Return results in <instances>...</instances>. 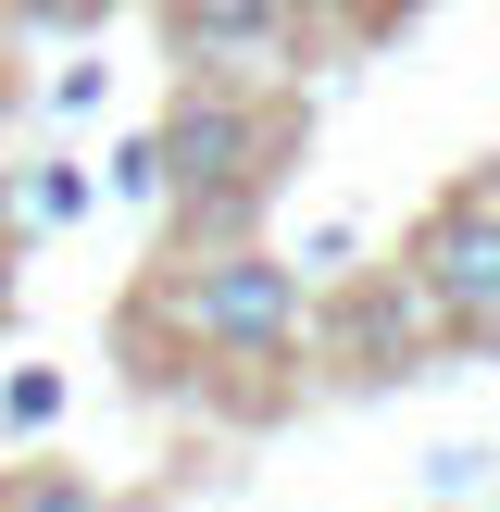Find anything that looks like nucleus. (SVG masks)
<instances>
[{"mask_svg": "<svg viewBox=\"0 0 500 512\" xmlns=\"http://www.w3.org/2000/svg\"><path fill=\"white\" fill-rule=\"evenodd\" d=\"M175 325H188V350H213V363H288L300 338V275L275 263V250H188L175 263Z\"/></svg>", "mask_w": 500, "mask_h": 512, "instance_id": "obj_1", "label": "nucleus"}, {"mask_svg": "<svg viewBox=\"0 0 500 512\" xmlns=\"http://www.w3.org/2000/svg\"><path fill=\"white\" fill-rule=\"evenodd\" d=\"M413 300L463 338H500V188H463L413 225Z\"/></svg>", "mask_w": 500, "mask_h": 512, "instance_id": "obj_2", "label": "nucleus"}, {"mask_svg": "<svg viewBox=\"0 0 500 512\" xmlns=\"http://www.w3.org/2000/svg\"><path fill=\"white\" fill-rule=\"evenodd\" d=\"M288 13L300 0H175V38L188 50H263V38H288Z\"/></svg>", "mask_w": 500, "mask_h": 512, "instance_id": "obj_3", "label": "nucleus"}, {"mask_svg": "<svg viewBox=\"0 0 500 512\" xmlns=\"http://www.w3.org/2000/svg\"><path fill=\"white\" fill-rule=\"evenodd\" d=\"M0 512H100L88 488H75V475H25V488L13 500H0Z\"/></svg>", "mask_w": 500, "mask_h": 512, "instance_id": "obj_4", "label": "nucleus"}, {"mask_svg": "<svg viewBox=\"0 0 500 512\" xmlns=\"http://www.w3.org/2000/svg\"><path fill=\"white\" fill-rule=\"evenodd\" d=\"M0 13H13V25H50V38H63V25H100L113 0H0Z\"/></svg>", "mask_w": 500, "mask_h": 512, "instance_id": "obj_5", "label": "nucleus"}, {"mask_svg": "<svg viewBox=\"0 0 500 512\" xmlns=\"http://www.w3.org/2000/svg\"><path fill=\"white\" fill-rule=\"evenodd\" d=\"M325 13H338V25H350V38H388V25H400V13H413V0H325Z\"/></svg>", "mask_w": 500, "mask_h": 512, "instance_id": "obj_6", "label": "nucleus"}, {"mask_svg": "<svg viewBox=\"0 0 500 512\" xmlns=\"http://www.w3.org/2000/svg\"><path fill=\"white\" fill-rule=\"evenodd\" d=\"M0 238H13V163H0Z\"/></svg>", "mask_w": 500, "mask_h": 512, "instance_id": "obj_7", "label": "nucleus"}, {"mask_svg": "<svg viewBox=\"0 0 500 512\" xmlns=\"http://www.w3.org/2000/svg\"><path fill=\"white\" fill-rule=\"evenodd\" d=\"M0 100H13V63H0Z\"/></svg>", "mask_w": 500, "mask_h": 512, "instance_id": "obj_8", "label": "nucleus"}]
</instances>
